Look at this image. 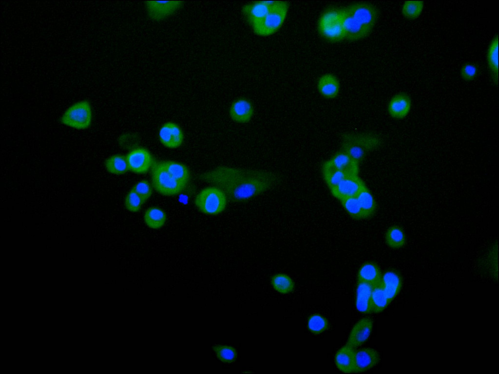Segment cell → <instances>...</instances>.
<instances>
[{"instance_id":"23","label":"cell","mask_w":499,"mask_h":374,"mask_svg":"<svg viewBox=\"0 0 499 374\" xmlns=\"http://www.w3.org/2000/svg\"><path fill=\"white\" fill-rule=\"evenodd\" d=\"M382 274L377 264L372 262L364 263L358 273V280L375 286L382 281Z\"/></svg>"},{"instance_id":"10","label":"cell","mask_w":499,"mask_h":374,"mask_svg":"<svg viewBox=\"0 0 499 374\" xmlns=\"http://www.w3.org/2000/svg\"><path fill=\"white\" fill-rule=\"evenodd\" d=\"M129 170L135 173L147 172L154 164L153 156L146 149L141 147L134 149L126 156Z\"/></svg>"},{"instance_id":"18","label":"cell","mask_w":499,"mask_h":374,"mask_svg":"<svg viewBox=\"0 0 499 374\" xmlns=\"http://www.w3.org/2000/svg\"><path fill=\"white\" fill-rule=\"evenodd\" d=\"M373 287L368 283L358 280L355 304L358 311L362 313H372L371 296Z\"/></svg>"},{"instance_id":"4","label":"cell","mask_w":499,"mask_h":374,"mask_svg":"<svg viewBox=\"0 0 499 374\" xmlns=\"http://www.w3.org/2000/svg\"><path fill=\"white\" fill-rule=\"evenodd\" d=\"M289 3L285 1H274L270 11L261 20L252 26L258 36H269L278 31L283 25L288 13Z\"/></svg>"},{"instance_id":"22","label":"cell","mask_w":499,"mask_h":374,"mask_svg":"<svg viewBox=\"0 0 499 374\" xmlns=\"http://www.w3.org/2000/svg\"><path fill=\"white\" fill-rule=\"evenodd\" d=\"M160 163L174 179L186 186L188 185L191 174L188 168L185 165L170 160L160 161Z\"/></svg>"},{"instance_id":"29","label":"cell","mask_w":499,"mask_h":374,"mask_svg":"<svg viewBox=\"0 0 499 374\" xmlns=\"http://www.w3.org/2000/svg\"><path fill=\"white\" fill-rule=\"evenodd\" d=\"M322 174L330 190L336 187L346 176L350 175L334 168L327 161L323 166Z\"/></svg>"},{"instance_id":"14","label":"cell","mask_w":499,"mask_h":374,"mask_svg":"<svg viewBox=\"0 0 499 374\" xmlns=\"http://www.w3.org/2000/svg\"><path fill=\"white\" fill-rule=\"evenodd\" d=\"M254 107L251 102L246 98L237 99L231 104L229 115L231 119L237 123H246L252 118Z\"/></svg>"},{"instance_id":"26","label":"cell","mask_w":499,"mask_h":374,"mask_svg":"<svg viewBox=\"0 0 499 374\" xmlns=\"http://www.w3.org/2000/svg\"><path fill=\"white\" fill-rule=\"evenodd\" d=\"M106 170L110 173L121 175L129 170L126 156L122 154H114L107 158L104 162Z\"/></svg>"},{"instance_id":"8","label":"cell","mask_w":499,"mask_h":374,"mask_svg":"<svg viewBox=\"0 0 499 374\" xmlns=\"http://www.w3.org/2000/svg\"><path fill=\"white\" fill-rule=\"evenodd\" d=\"M151 174L153 187L157 192L164 196L178 195L187 186L172 176L160 162L154 163Z\"/></svg>"},{"instance_id":"15","label":"cell","mask_w":499,"mask_h":374,"mask_svg":"<svg viewBox=\"0 0 499 374\" xmlns=\"http://www.w3.org/2000/svg\"><path fill=\"white\" fill-rule=\"evenodd\" d=\"M380 358L378 352L372 348L355 350L354 373H362L371 369L378 364Z\"/></svg>"},{"instance_id":"20","label":"cell","mask_w":499,"mask_h":374,"mask_svg":"<svg viewBox=\"0 0 499 374\" xmlns=\"http://www.w3.org/2000/svg\"><path fill=\"white\" fill-rule=\"evenodd\" d=\"M335 168L348 175H358V163L355 162L342 150L327 161Z\"/></svg>"},{"instance_id":"37","label":"cell","mask_w":499,"mask_h":374,"mask_svg":"<svg viewBox=\"0 0 499 374\" xmlns=\"http://www.w3.org/2000/svg\"><path fill=\"white\" fill-rule=\"evenodd\" d=\"M143 199L144 203L149 199L153 194V186L146 180H141L136 183L132 188Z\"/></svg>"},{"instance_id":"19","label":"cell","mask_w":499,"mask_h":374,"mask_svg":"<svg viewBox=\"0 0 499 374\" xmlns=\"http://www.w3.org/2000/svg\"><path fill=\"white\" fill-rule=\"evenodd\" d=\"M355 349L345 344L338 350L335 356L338 369L345 373L354 372Z\"/></svg>"},{"instance_id":"21","label":"cell","mask_w":499,"mask_h":374,"mask_svg":"<svg viewBox=\"0 0 499 374\" xmlns=\"http://www.w3.org/2000/svg\"><path fill=\"white\" fill-rule=\"evenodd\" d=\"M317 88L321 95L327 98H335L340 90V82L336 76L331 74L322 75L317 83Z\"/></svg>"},{"instance_id":"27","label":"cell","mask_w":499,"mask_h":374,"mask_svg":"<svg viewBox=\"0 0 499 374\" xmlns=\"http://www.w3.org/2000/svg\"><path fill=\"white\" fill-rule=\"evenodd\" d=\"M145 224L150 228L158 229L162 227L167 220V215L161 208L156 206L148 208L144 214Z\"/></svg>"},{"instance_id":"38","label":"cell","mask_w":499,"mask_h":374,"mask_svg":"<svg viewBox=\"0 0 499 374\" xmlns=\"http://www.w3.org/2000/svg\"><path fill=\"white\" fill-rule=\"evenodd\" d=\"M215 350L218 357L224 362H231L235 358V351L231 347L217 346L215 347Z\"/></svg>"},{"instance_id":"17","label":"cell","mask_w":499,"mask_h":374,"mask_svg":"<svg viewBox=\"0 0 499 374\" xmlns=\"http://www.w3.org/2000/svg\"><path fill=\"white\" fill-rule=\"evenodd\" d=\"M411 108V100L406 94H398L389 101L387 110L389 114L393 118H404L409 113Z\"/></svg>"},{"instance_id":"16","label":"cell","mask_w":499,"mask_h":374,"mask_svg":"<svg viewBox=\"0 0 499 374\" xmlns=\"http://www.w3.org/2000/svg\"><path fill=\"white\" fill-rule=\"evenodd\" d=\"M274 1H255L245 4L242 12L248 23L251 26L262 19L270 11Z\"/></svg>"},{"instance_id":"33","label":"cell","mask_w":499,"mask_h":374,"mask_svg":"<svg viewBox=\"0 0 499 374\" xmlns=\"http://www.w3.org/2000/svg\"><path fill=\"white\" fill-rule=\"evenodd\" d=\"M271 283L274 289L281 293L290 292L294 288V283L291 279L284 274L275 275L272 279Z\"/></svg>"},{"instance_id":"1","label":"cell","mask_w":499,"mask_h":374,"mask_svg":"<svg viewBox=\"0 0 499 374\" xmlns=\"http://www.w3.org/2000/svg\"><path fill=\"white\" fill-rule=\"evenodd\" d=\"M199 179L220 188L233 202L249 200L272 189L281 181L275 172L224 166L202 173Z\"/></svg>"},{"instance_id":"35","label":"cell","mask_w":499,"mask_h":374,"mask_svg":"<svg viewBox=\"0 0 499 374\" xmlns=\"http://www.w3.org/2000/svg\"><path fill=\"white\" fill-rule=\"evenodd\" d=\"M423 4L422 1H406L403 6V14L409 19H416L422 13Z\"/></svg>"},{"instance_id":"39","label":"cell","mask_w":499,"mask_h":374,"mask_svg":"<svg viewBox=\"0 0 499 374\" xmlns=\"http://www.w3.org/2000/svg\"><path fill=\"white\" fill-rule=\"evenodd\" d=\"M461 75L465 80H473L477 74V69L473 65L467 64L464 65L461 69Z\"/></svg>"},{"instance_id":"30","label":"cell","mask_w":499,"mask_h":374,"mask_svg":"<svg viewBox=\"0 0 499 374\" xmlns=\"http://www.w3.org/2000/svg\"><path fill=\"white\" fill-rule=\"evenodd\" d=\"M390 302L383 287L382 281L374 286L371 296L372 313L381 312Z\"/></svg>"},{"instance_id":"25","label":"cell","mask_w":499,"mask_h":374,"mask_svg":"<svg viewBox=\"0 0 499 374\" xmlns=\"http://www.w3.org/2000/svg\"><path fill=\"white\" fill-rule=\"evenodd\" d=\"M382 285L386 295L391 302L398 292L401 287L400 277L396 272L388 271L382 275Z\"/></svg>"},{"instance_id":"11","label":"cell","mask_w":499,"mask_h":374,"mask_svg":"<svg viewBox=\"0 0 499 374\" xmlns=\"http://www.w3.org/2000/svg\"><path fill=\"white\" fill-rule=\"evenodd\" d=\"M358 175L346 176L336 187L330 189L332 194L339 200L356 197L365 185Z\"/></svg>"},{"instance_id":"24","label":"cell","mask_w":499,"mask_h":374,"mask_svg":"<svg viewBox=\"0 0 499 374\" xmlns=\"http://www.w3.org/2000/svg\"><path fill=\"white\" fill-rule=\"evenodd\" d=\"M356 197L361 206L364 219L371 217L376 212L377 205L373 196L365 185Z\"/></svg>"},{"instance_id":"36","label":"cell","mask_w":499,"mask_h":374,"mask_svg":"<svg viewBox=\"0 0 499 374\" xmlns=\"http://www.w3.org/2000/svg\"><path fill=\"white\" fill-rule=\"evenodd\" d=\"M144 203L142 198L132 189L127 194L124 199L125 207L131 212L138 211Z\"/></svg>"},{"instance_id":"6","label":"cell","mask_w":499,"mask_h":374,"mask_svg":"<svg viewBox=\"0 0 499 374\" xmlns=\"http://www.w3.org/2000/svg\"><path fill=\"white\" fill-rule=\"evenodd\" d=\"M227 198L218 187H208L201 190L194 199L196 207L201 212L215 215L222 212L227 206Z\"/></svg>"},{"instance_id":"7","label":"cell","mask_w":499,"mask_h":374,"mask_svg":"<svg viewBox=\"0 0 499 374\" xmlns=\"http://www.w3.org/2000/svg\"><path fill=\"white\" fill-rule=\"evenodd\" d=\"M379 144V139L373 135L348 134L344 138L342 150L359 164L367 152L376 148Z\"/></svg>"},{"instance_id":"12","label":"cell","mask_w":499,"mask_h":374,"mask_svg":"<svg viewBox=\"0 0 499 374\" xmlns=\"http://www.w3.org/2000/svg\"><path fill=\"white\" fill-rule=\"evenodd\" d=\"M373 325V320L370 318L360 319L351 329L346 344L355 349L361 346L370 337Z\"/></svg>"},{"instance_id":"2","label":"cell","mask_w":499,"mask_h":374,"mask_svg":"<svg viewBox=\"0 0 499 374\" xmlns=\"http://www.w3.org/2000/svg\"><path fill=\"white\" fill-rule=\"evenodd\" d=\"M345 38L358 40L367 36L378 18V10L368 3H356L342 9Z\"/></svg>"},{"instance_id":"13","label":"cell","mask_w":499,"mask_h":374,"mask_svg":"<svg viewBox=\"0 0 499 374\" xmlns=\"http://www.w3.org/2000/svg\"><path fill=\"white\" fill-rule=\"evenodd\" d=\"M159 138L161 144L170 149L179 147L184 140L183 132L176 123L168 122L164 123L159 131Z\"/></svg>"},{"instance_id":"5","label":"cell","mask_w":499,"mask_h":374,"mask_svg":"<svg viewBox=\"0 0 499 374\" xmlns=\"http://www.w3.org/2000/svg\"><path fill=\"white\" fill-rule=\"evenodd\" d=\"M317 27L319 34L328 41L338 42L345 38L342 9L326 10L320 16Z\"/></svg>"},{"instance_id":"32","label":"cell","mask_w":499,"mask_h":374,"mask_svg":"<svg viewBox=\"0 0 499 374\" xmlns=\"http://www.w3.org/2000/svg\"><path fill=\"white\" fill-rule=\"evenodd\" d=\"M346 212L356 220L364 219L363 212L356 197H352L340 200Z\"/></svg>"},{"instance_id":"34","label":"cell","mask_w":499,"mask_h":374,"mask_svg":"<svg viewBox=\"0 0 499 374\" xmlns=\"http://www.w3.org/2000/svg\"><path fill=\"white\" fill-rule=\"evenodd\" d=\"M307 326L311 332L319 334L326 330L328 328L329 324L327 320L324 317L318 314H314L308 318Z\"/></svg>"},{"instance_id":"31","label":"cell","mask_w":499,"mask_h":374,"mask_svg":"<svg viewBox=\"0 0 499 374\" xmlns=\"http://www.w3.org/2000/svg\"><path fill=\"white\" fill-rule=\"evenodd\" d=\"M487 61L494 78L498 80V36L492 40L487 52Z\"/></svg>"},{"instance_id":"3","label":"cell","mask_w":499,"mask_h":374,"mask_svg":"<svg viewBox=\"0 0 499 374\" xmlns=\"http://www.w3.org/2000/svg\"><path fill=\"white\" fill-rule=\"evenodd\" d=\"M92 104L87 99L79 100L68 107L60 115L59 122L63 126L77 130L90 129L93 122Z\"/></svg>"},{"instance_id":"28","label":"cell","mask_w":499,"mask_h":374,"mask_svg":"<svg viewBox=\"0 0 499 374\" xmlns=\"http://www.w3.org/2000/svg\"><path fill=\"white\" fill-rule=\"evenodd\" d=\"M385 239L387 245L394 249L403 247L406 242V235L403 229L397 225H392L387 229Z\"/></svg>"},{"instance_id":"9","label":"cell","mask_w":499,"mask_h":374,"mask_svg":"<svg viewBox=\"0 0 499 374\" xmlns=\"http://www.w3.org/2000/svg\"><path fill=\"white\" fill-rule=\"evenodd\" d=\"M183 5V1L177 0L145 1L147 15L154 21H162L173 16Z\"/></svg>"}]
</instances>
